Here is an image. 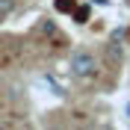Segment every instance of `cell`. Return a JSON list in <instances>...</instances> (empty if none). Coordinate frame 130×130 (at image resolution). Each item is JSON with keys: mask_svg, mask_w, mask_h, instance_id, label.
<instances>
[{"mask_svg": "<svg viewBox=\"0 0 130 130\" xmlns=\"http://www.w3.org/2000/svg\"><path fill=\"white\" fill-rule=\"evenodd\" d=\"M71 74L74 77H95L98 74V59H95V53L92 50H77L71 56Z\"/></svg>", "mask_w": 130, "mask_h": 130, "instance_id": "obj_1", "label": "cell"}, {"mask_svg": "<svg viewBox=\"0 0 130 130\" xmlns=\"http://www.w3.org/2000/svg\"><path fill=\"white\" fill-rule=\"evenodd\" d=\"M71 21H74V24H89V21H92V6H89V3H77V6H74V12H71Z\"/></svg>", "mask_w": 130, "mask_h": 130, "instance_id": "obj_2", "label": "cell"}, {"mask_svg": "<svg viewBox=\"0 0 130 130\" xmlns=\"http://www.w3.org/2000/svg\"><path fill=\"white\" fill-rule=\"evenodd\" d=\"M74 6H77V0H53V9H56L59 15H71Z\"/></svg>", "mask_w": 130, "mask_h": 130, "instance_id": "obj_3", "label": "cell"}, {"mask_svg": "<svg viewBox=\"0 0 130 130\" xmlns=\"http://www.w3.org/2000/svg\"><path fill=\"white\" fill-rule=\"evenodd\" d=\"M15 9H18V0H0V21H6Z\"/></svg>", "mask_w": 130, "mask_h": 130, "instance_id": "obj_4", "label": "cell"}, {"mask_svg": "<svg viewBox=\"0 0 130 130\" xmlns=\"http://www.w3.org/2000/svg\"><path fill=\"white\" fill-rule=\"evenodd\" d=\"M39 30L44 32V36H50V32H56V24H53L50 18H41V24H39Z\"/></svg>", "mask_w": 130, "mask_h": 130, "instance_id": "obj_5", "label": "cell"}, {"mask_svg": "<svg viewBox=\"0 0 130 130\" xmlns=\"http://www.w3.org/2000/svg\"><path fill=\"white\" fill-rule=\"evenodd\" d=\"M92 3H98V6H104V3H106V0H92Z\"/></svg>", "mask_w": 130, "mask_h": 130, "instance_id": "obj_6", "label": "cell"}, {"mask_svg": "<svg viewBox=\"0 0 130 130\" xmlns=\"http://www.w3.org/2000/svg\"><path fill=\"white\" fill-rule=\"evenodd\" d=\"M127 118H130V101H127Z\"/></svg>", "mask_w": 130, "mask_h": 130, "instance_id": "obj_7", "label": "cell"}, {"mask_svg": "<svg viewBox=\"0 0 130 130\" xmlns=\"http://www.w3.org/2000/svg\"><path fill=\"white\" fill-rule=\"evenodd\" d=\"M124 32H127V36H130V27H127V30H124Z\"/></svg>", "mask_w": 130, "mask_h": 130, "instance_id": "obj_8", "label": "cell"}]
</instances>
